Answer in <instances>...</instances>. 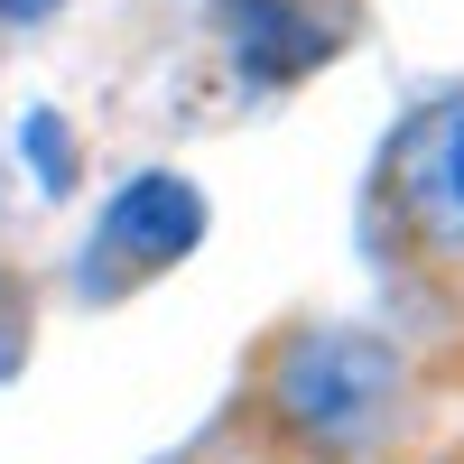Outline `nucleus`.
Masks as SVG:
<instances>
[{
    "label": "nucleus",
    "mask_w": 464,
    "mask_h": 464,
    "mask_svg": "<svg viewBox=\"0 0 464 464\" xmlns=\"http://www.w3.org/2000/svg\"><path fill=\"white\" fill-rule=\"evenodd\" d=\"M391 214L418 251L464 260V93L428 102L391 149Z\"/></svg>",
    "instance_id": "obj_1"
},
{
    "label": "nucleus",
    "mask_w": 464,
    "mask_h": 464,
    "mask_svg": "<svg viewBox=\"0 0 464 464\" xmlns=\"http://www.w3.org/2000/svg\"><path fill=\"white\" fill-rule=\"evenodd\" d=\"M391 400V353L362 334H297L279 362V409L316 437H353L362 418Z\"/></svg>",
    "instance_id": "obj_2"
},
{
    "label": "nucleus",
    "mask_w": 464,
    "mask_h": 464,
    "mask_svg": "<svg viewBox=\"0 0 464 464\" xmlns=\"http://www.w3.org/2000/svg\"><path fill=\"white\" fill-rule=\"evenodd\" d=\"M205 242V196L186 177H130L102 214V260L111 269H168Z\"/></svg>",
    "instance_id": "obj_3"
},
{
    "label": "nucleus",
    "mask_w": 464,
    "mask_h": 464,
    "mask_svg": "<svg viewBox=\"0 0 464 464\" xmlns=\"http://www.w3.org/2000/svg\"><path fill=\"white\" fill-rule=\"evenodd\" d=\"M214 19H223V47L251 84H288V74H306L334 47V28H316L297 0H223Z\"/></svg>",
    "instance_id": "obj_4"
},
{
    "label": "nucleus",
    "mask_w": 464,
    "mask_h": 464,
    "mask_svg": "<svg viewBox=\"0 0 464 464\" xmlns=\"http://www.w3.org/2000/svg\"><path fill=\"white\" fill-rule=\"evenodd\" d=\"M28 149H37V177H47V196H56V186H65V130L47 121V111L28 121Z\"/></svg>",
    "instance_id": "obj_5"
},
{
    "label": "nucleus",
    "mask_w": 464,
    "mask_h": 464,
    "mask_svg": "<svg viewBox=\"0 0 464 464\" xmlns=\"http://www.w3.org/2000/svg\"><path fill=\"white\" fill-rule=\"evenodd\" d=\"M0 19H10V28H37V19H56V0H0Z\"/></svg>",
    "instance_id": "obj_6"
}]
</instances>
